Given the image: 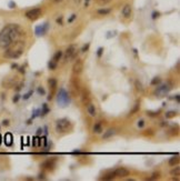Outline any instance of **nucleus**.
Segmentation results:
<instances>
[{"label": "nucleus", "mask_w": 180, "mask_h": 181, "mask_svg": "<svg viewBox=\"0 0 180 181\" xmlns=\"http://www.w3.org/2000/svg\"><path fill=\"white\" fill-rule=\"evenodd\" d=\"M21 35V29L18 25L10 23L6 26L4 29L0 31V48L6 49L10 46L14 41L18 40Z\"/></svg>", "instance_id": "nucleus-1"}, {"label": "nucleus", "mask_w": 180, "mask_h": 181, "mask_svg": "<svg viewBox=\"0 0 180 181\" xmlns=\"http://www.w3.org/2000/svg\"><path fill=\"white\" fill-rule=\"evenodd\" d=\"M25 49V42L20 40H16L8 48H6L5 51V57L9 59H17L23 54Z\"/></svg>", "instance_id": "nucleus-2"}, {"label": "nucleus", "mask_w": 180, "mask_h": 181, "mask_svg": "<svg viewBox=\"0 0 180 181\" xmlns=\"http://www.w3.org/2000/svg\"><path fill=\"white\" fill-rule=\"evenodd\" d=\"M55 128H56L57 133L65 134V133H68V132H70V131L72 130L74 126H72V123L70 122L67 118H61V119H58L57 121H56Z\"/></svg>", "instance_id": "nucleus-3"}, {"label": "nucleus", "mask_w": 180, "mask_h": 181, "mask_svg": "<svg viewBox=\"0 0 180 181\" xmlns=\"http://www.w3.org/2000/svg\"><path fill=\"white\" fill-rule=\"evenodd\" d=\"M69 90L72 97H77V96L80 94V90H81L80 81H79V79H78L77 77H72V78L70 79Z\"/></svg>", "instance_id": "nucleus-4"}, {"label": "nucleus", "mask_w": 180, "mask_h": 181, "mask_svg": "<svg viewBox=\"0 0 180 181\" xmlns=\"http://www.w3.org/2000/svg\"><path fill=\"white\" fill-rule=\"evenodd\" d=\"M157 87L158 88L154 91V94H156V97H158V98H162V97H165L166 94L170 91V89L172 88V83L170 82V81H168V82L162 83L160 86L158 84Z\"/></svg>", "instance_id": "nucleus-5"}, {"label": "nucleus", "mask_w": 180, "mask_h": 181, "mask_svg": "<svg viewBox=\"0 0 180 181\" xmlns=\"http://www.w3.org/2000/svg\"><path fill=\"white\" fill-rule=\"evenodd\" d=\"M57 102H58L59 106L61 107H65L69 103V96H68V92H67L63 88H61L58 92V96H57Z\"/></svg>", "instance_id": "nucleus-6"}, {"label": "nucleus", "mask_w": 180, "mask_h": 181, "mask_svg": "<svg viewBox=\"0 0 180 181\" xmlns=\"http://www.w3.org/2000/svg\"><path fill=\"white\" fill-rule=\"evenodd\" d=\"M77 54V46L76 44H70L69 47L67 48L66 51H65V54L63 56V60L65 61H69L71 59H74Z\"/></svg>", "instance_id": "nucleus-7"}, {"label": "nucleus", "mask_w": 180, "mask_h": 181, "mask_svg": "<svg viewBox=\"0 0 180 181\" xmlns=\"http://www.w3.org/2000/svg\"><path fill=\"white\" fill-rule=\"evenodd\" d=\"M41 14H42V10H41V8H33V9H30V10H28L26 12V17L29 20H37L39 17L41 16Z\"/></svg>", "instance_id": "nucleus-8"}, {"label": "nucleus", "mask_w": 180, "mask_h": 181, "mask_svg": "<svg viewBox=\"0 0 180 181\" xmlns=\"http://www.w3.org/2000/svg\"><path fill=\"white\" fill-rule=\"evenodd\" d=\"M56 163H57V159L56 158H50V159L44 160V162L41 163V168L42 169H46V170H53L56 167Z\"/></svg>", "instance_id": "nucleus-9"}, {"label": "nucleus", "mask_w": 180, "mask_h": 181, "mask_svg": "<svg viewBox=\"0 0 180 181\" xmlns=\"http://www.w3.org/2000/svg\"><path fill=\"white\" fill-rule=\"evenodd\" d=\"M82 70H84V61L82 59H77L72 66V72L75 76H78L82 72Z\"/></svg>", "instance_id": "nucleus-10"}, {"label": "nucleus", "mask_w": 180, "mask_h": 181, "mask_svg": "<svg viewBox=\"0 0 180 181\" xmlns=\"http://www.w3.org/2000/svg\"><path fill=\"white\" fill-rule=\"evenodd\" d=\"M81 97V102L84 103V105H87L90 102L91 100V94H90V91L87 89V88H84L82 90H80V94H79Z\"/></svg>", "instance_id": "nucleus-11"}, {"label": "nucleus", "mask_w": 180, "mask_h": 181, "mask_svg": "<svg viewBox=\"0 0 180 181\" xmlns=\"http://www.w3.org/2000/svg\"><path fill=\"white\" fill-rule=\"evenodd\" d=\"M114 177L116 178H126V177H128L130 172H129L128 169H126L124 167H120V168L114 169Z\"/></svg>", "instance_id": "nucleus-12"}, {"label": "nucleus", "mask_w": 180, "mask_h": 181, "mask_svg": "<svg viewBox=\"0 0 180 181\" xmlns=\"http://www.w3.org/2000/svg\"><path fill=\"white\" fill-rule=\"evenodd\" d=\"M16 83H17V80H16L15 77H12V78H6L2 82V86L5 88H12L15 87Z\"/></svg>", "instance_id": "nucleus-13"}, {"label": "nucleus", "mask_w": 180, "mask_h": 181, "mask_svg": "<svg viewBox=\"0 0 180 181\" xmlns=\"http://www.w3.org/2000/svg\"><path fill=\"white\" fill-rule=\"evenodd\" d=\"M131 15H133V8L130 5H126L125 7L122 8V16L128 19L131 17Z\"/></svg>", "instance_id": "nucleus-14"}, {"label": "nucleus", "mask_w": 180, "mask_h": 181, "mask_svg": "<svg viewBox=\"0 0 180 181\" xmlns=\"http://www.w3.org/2000/svg\"><path fill=\"white\" fill-rule=\"evenodd\" d=\"M87 111H88L89 116L90 117H96L97 116V109H96L95 105L92 103V102H89V103H87Z\"/></svg>", "instance_id": "nucleus-15"}, {"label": "nucleus", "mask_w": 180, "mask_h": 181, "mask_svg": "<svg viewBox=\"0 0 180 181\" xmlns=\"http://www.w3.org/2000/svg\"><path fill=\"white\" fill-rule=\"evenodd\" d=\"M47 29H48V23L38 26L37 28H36V33H37V36H42V35H44V33L47 32Z\"/></svg>", "instance_id": "nucleus-16"}, {"label": "nucleus", "mask_w": 180, "mask_h": 181, "mask_svg": "<svg viewBox=\"0 0 180 181\" xmlns=\"http://www.w3.org/2000/svg\"><path fill=\"white\" fill-rule=\"evenodd\" d=\"M92 130H93V132L97 134L101 133L103 131V128H102V123H101V121H98V122H96L95 124H93V128H92Z\"/></svg>", "instance_id": "nucleus-17"}, {"label": "nucleus", "mask_w": 180, "mask_h": 181, "mask_svg": "<svg viewBox=\"0 0 180 181\" xmlns=\"http://www.w3.org/2000/svg\"><path fill=\"white\" fill-rule=\"evenodd\" d=\"M114 133H116V130H114V129H108V130L105 131V133L102 134V139L103 140L109 139V138H111L112 136H114Z\"/></svg>", "instance_id": "nucleus-18"}, {"label": "nucleus", "mask_w": 180, "mask_h": 181, "mask_svg": "<svg viewBox=\"0 0 180 181\" xmlns=\"http://www.w3.org/2000/svg\"><path fill=\"white\" fill-rule=\"evenodd\" d=\"M168 163H169L170 167L177 166V164L179 163V156H178V155H176V156H173V157H171V158H169V161H168Z\"/></svg>", "instance_id": "nucleus-19"}, {"label": "nucleus", "mask_w": 180, "mask_h": 181, "mask_svg": "<svg viewBox=\"0 0 180 181\" xmlns=\"http://www.w3.org/2000/svg\"><path fill=\"white\" fill-rule=\"evenodd\" d=\"M139 109H140V101H139V100H137L136 103L133 105V108L130 110L129 115H130V116H133V115H136V113L139 111Z\"/></svg>", "instance_id": "nucleus-20"}, {"label": "nucleus", "mask_w": 180, "mask_h": 181, "mask_svg": "<svg viewBox=\"0 0 180 181\" xmlns=\"http://www.w3.org/2000/svg\"><path fill=\"white\" fill-rule=\"evenodd\" d=\"M63 52L61 50L56 51V54H53V57H52V61H55V62H57V63H58L59 60L63 58Z\"/></svg>", "instance_id": "nucleus-21"}, {"label": "nucleus", "mask_w": 180, "mask_h": 181, "mask_svg": "<svg viewBox=\"0 0 180 181\" xmlns=\"http://www.w3.org/2000/svg\"><path fill=\"white\" fill-rule=\"evenodd\" d=\"M114 178L116 177H114V171H109L108 173L103 174V177H101V179H102V180H114Z\"/></svg>", "instance_id": "nucleus-22"}, {"label": "nucleus", "mask_w": 180, "mask_h": 181, "mask_svg": "<svg viewBox=\"0 0 180 181\" xmlns=\"http://www.w3.org/2000/svg\"><path fill=\"white\" fill-rule=\"evenodd\" d=\"M48 83H49V86L51 87L52 90H55L56 87H57V84H58V82H57V79H55V78H50V79L48 80Z\"/></svg>", "instance_id": "nucleus-23"}, {"label": "nucleus", "mask_w": 180, "mask_h": 181, "mask_svg": "<svg viewBox=\"0 0 180 181\" xmlns=\"http://www.w3.org/2000/svg\"><path fill=\"white\" fill-rule=\"evenodd\" d=\"M161 83V78H159V77H154V78H152V80H151L150 84L151 86H158V84H160Z\"/></svg>", "instance_id": "nucleus-24"}, {"label": "nucleus", "mask_w": 180, "mask_h": 181, "mask_svg": "<svg viewBox=\"0 0 180 181\" xmlns=\"http://www.w3.org/2000/svg\"><path fill=\"white\" fill-rule=\"evenodd\" d=\"M97 12H98L100 16H107L111 12V9H105V8H103V9H99Z\"/></svg>", "instance_id": "nucleus-25"}, {"label": "nucleus", "mask_w": 180, "mask_h": 181, "mask_svg": "<svg viewBox=\"0 0 180 181\" xmlns=\"http://www.w3.org/2000/svg\"><path fill=\"white\" fill-rule=\"evenodd\" d=\"M135 87H136V90L139 91V92H141V91L143 90L142 83L140 82L139 80H136V81H135Z\"/></svg>", "instance_id": "nucleus-26"}, {"label": "nucleus", "mask_w": 180, "mask_h": 181, "mask_svg": "<svg viewBox=\"0 0 180 181\" xmlns=\"http://www.w3.org/2000/svg\"><path fill=\"white\" fill-rule=\"evenodd\" d=\"M170 174H171V176H176V177H178V176L180 174V168L179 167H176L175 169H172V170L170 171Z\"/></svg>", "instance_id": "nucleus-27"}, {"label": "nucleus", "mask_w": 180, "mask_h": 181, "mask_svg": "<svg viewBox=\"0 0 180 181\" xmlns=\"http://www.w3.org/2000/svg\"><path fill=\"white\" fill-rule=\"evenodd\" d=\"M160 178V172H154L151 174V177L148 178V180H156V179H159Z\"/></svg>", "instance_id": "nucleus-28"}, {"label": "nucleus", "mask_w": 180, "mask_h": 181, "mask_svg": "<svg viewBox=\"0 0 180 181\" xmlns=\"http://www.w3.org/2000/svg\"><path fill=\"white\" fill-rule=\"evenodd\" d=\"M166 118H173V117L177 116V111H168V112L165 113Z\"/></svg>", "instance_id": "nucleus-29"}, {"label": "nucleus", "mask_w": 180, "mask_h": 181, "mask_svg": "<svg viewBox=\"0 0 180 181\" xmlns=\"http://www.w3.org/2000/svg\"><path fill=\"white\" fill-rule=\"evenodd\" d=\"M48 67H49V69H50V70H56V69H57V62L52 61V60H51V61L49 62Z\"/></svg>", "instance_id": "nucleus-30"}, {"label": "nucleus", "mask_w": 180, "mask_h": 181, "mask_svg": "<svg viewBox=\"0 0 180 181\" xmlns=\"http://www.w3.org/2000/svg\"><path fill=\"white\" fill-rule=\"evenodd\" d=\"M6 143H7L8 146H10L11 143H12V137H11V134H9V133L7 134V138H6Z\"/></svg>", "instance_id": "nucleus-31"}, {"label": "nucleus", "mask_w": 180, "mask_h": 181, "mask_svg": "<svg viewBox=\"0 0 180 181\" xmlns=\"http://www.w3.org/2000/svg\"><path fill=\"white\" fill-rule=\"evenodd\" d=\"M147 115L150 117H157L159 116V111H148Z\"/></svg>", "instance_id": "nucleus-32"}, {"label": "nucleus", "mask_w": 180, "mask_h": 181, "mask_svg": "<svg viewBox=\"0 0 180 181\" xmlns=\"http://www.w3.org/2000/svg\"><path fill=\"white\" fill-rule=\"evenodd\" d=\"M137 126H138L139 128H143V126H145V120L140 119L139 121H138V123H137Z\"/></svg>", "instance_id": "nucleus-33"}, {"label": "nucleus", "mask_w": 180, "mask_h": 181, "mask_svg": "<svg viewBox=\"0 0 180 181\" xmlns=\"http://www.w3.org/2000/svg\"><path fill=\"white\" fill-rule=\"evenodd\" d=\"M77 18V15H76V14H74V15H71V17H70L69 19H68V22H69V23H71V22L74 21L75 19Z\"/></svg>", "instance_id": "nucleus-34"}, {"label": "nucleus", "mask_w": 180, "mask_h": 181, "mask_svg": "<svg viewBox=\"0 0 180 181\" xmlns=\"http://www.w3.org/2000/svg\"><path fill=\"white\" fill-rule=\"evenodd\" d=\"M89 47H90V44H85V46H84V48L81 49V52H86V51H87V50H88V49H89Z\"/></svg>", "instance_id": "nucleus-35"}, {"label": "nucleus", "mask_w": 180, "mask_h": 181, "mask_svg": "<svg viewBox=\"0 0 180 181\" xmlns=\"http://www.w3.org/2000/svg\"><path fill=\"white\" fill-rule=\"evenodd\" d=\"M110 0H97V2L99 5H106V4H108Z\"/></svg>", "instance_id": "nucleus-36"}, {"label": "nucleus", "mask_w": 180, "mask_h": 181, "mask_svg": "<svg viewBox=\"0 0 180 181\" xmlns=\"http://www.w3.org/2000/svg\"><path fill=\"white\" fill-rule=\"evenodd\" d=\"M102 52H103V48H99V49H98V52H97V56H98V57H101V54H102Z\"/></svg>", "instance_id": "nucleus-37"}, {"label": "nucleus", "mask_w": 180, "mask_h": 181, "mask_svg": "<svg viewBox=\"0 0 180 181\" xmlns=\"http://www.w3.org/2000/svg\"><path fill=\"white\" fill-rule=\"evenodd\" d=\"M31 94H32V91H29L28 94H25V97H23V99H29V98H30V96H31Z\"/></svg>", "instance_id": "nucleus-38"}, {"label": "nucleus", "mask_w": 180, "mask_h": 181, "mask_svg": "<svg viewBox=\"0 0 180 181\" xmlns=\"http://www.w3.org/2000/svg\"><path fill=\"white\" fill-rule=\"evenodd\" d=\"M38 94H44V88H41V87H39V88H38Z\"/></svg>", "instance_id": "nucleus-39"}, {"label": "nucleus", "mask_w": 180, "mask_h": 181, "mask_svg": "<svg viewBox=\"0 0 180 181\" xmlns=\"http://www.w3.org/2000/svg\"><path fill=\"white\" fill-rule=\"evenodd\" d=\"M19 98H20V96H19V94H16V97H14L12 100H14V102H17L19 100Z\"/></svg>", "instance_id": "nucleus-40"}, {"label": "nucleus", "mask_w": 180, "mask_h": 181, "mask_svg": "<svg viewBox=\"0 0 180 181\" xmlns=\"http://www.w3.org/2000/svg\"><path fill=\"white\" fill-rule=\"evenodd\" d=\"M2 124H4V126H9V120H4V121H2Z\"/></svg>", "instance_id": "nucleus-41"}, {"label": "nucleus", "mask_w": 180, "mask_h": 181, "mask_svg": "<svg viewBox=\"0 0 180 181\" xmlns=\"http://www.w3.org/2000/svg\"><path fill=\"white\" fill-rule=\"evenodd\" d=\"M57 22H58V23H60V25H63V17H60V18L57 19Z\"/></svg>", "instance_id": "nucleus-42"}, {"label": "nucleus", "mask_w": 180, "mask_h": 181, "mask_svg": "<svg viewBox=\"0 0 180 181\" xmlns=\"http://www.w3.org/2000/svg\"><path fill=\"white\" fill-rule=\"evenodd\" d=\"M156 17H159V12H154V16H152V18L156 19Z\"/></svg>", "instance_id": "nucleus-43"}, {"label": "nucleus", "mask_w": 180, "mask_h": 181, "mask_svg": "<svg viewBox=\"0 0 180 181\" xmlns=\"http://www.w3.org/2000/svg\"><path fill=\"white\" fill-rule=\"evenodd\" d=\"M89 1L90 0H85V7H88L89 6Z\"/></svg>", "instance_id": "nucleus-44"}, {"label": "nucleus", "mask_w": 180, "mask_h": 181, "mask_svg": "<svg viewBox=\"0 0 180 181\" xmlns=\"http://www.w3.org/2000/svg\"><path fill=\"white\" fill-rule=\"evenodd\" d=\"M75 1H76L77 4H79V2H80V0H75Z\"/></svg>", "instance_id": "nucleus-45"}, {"label": "nucleus", "mask_w": 180, "mask_h": 181, "mask_svg": "<svg viewBox=\"0 0 180 181\" xmlns=\"http://www.w3.org/2000/svg\"><path fill=\"white\" fill-rule=\"evenodd\" d=\"M55 2H59V1H61V0H53Z\"/></svg>", "instance_id": "nucleus-46"}]
</instances>
